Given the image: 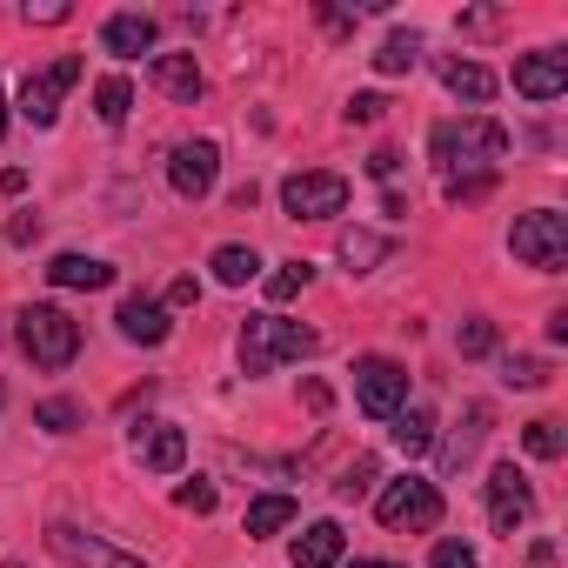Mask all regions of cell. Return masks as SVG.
<instances>
[{
	"instance_id": "obj_13",
	"label": "cell",
	"mask_w": 568,
	"mask_h": 568,
	"mask_svg": "<svg viewBox=\"0 0 568 568\" xmlns=\"http://www.w3.org/2000/svg\"><path fill=\"white\" fill-rule=\"evenodd\" d=\"M114 328H121V342H141V348H161L168 342V308L154 302V295H128L121 302V315H114Z\"/></svg>"
},
{
	"instance_id": "obj_34",
	"label": "cell",
	"mask_w": 568,
	"mask_h": 568,
	"mask_svg": "<svg viewBox=\"0 0 568 568\" xmlns=\"http://www.w3.org/2000/svg\"><path fill=\"white\" fill-rule=\"evenodd\" d=\"M368 481H375V462L362 455V462H355V468H348V475H342L335 488H342V501H355V495H368Z\"/></svg>"
},
{
	"instance_id": "obj_8",
	"label": "cell",
	"mask_w": 568,
	"mask_h": 568,
	"mask_svg": "<svg viewBox=\"0 0 568 568\" xmlns=\"http://www.w3.org/2000/svg\"><path fill=\"white\" fill-rule=\"evenodd\" d=\"M48 548H54L61 561H74V568H148L141 555H128V548L88 535L81 521H48Z\"/></svg>"
},
{
	"instance_id": "obj_33",
	"label": "cell",
	"mask_w": 568,
	"mask_h": 568,
	"mask_svg": "<svg viewBox=\"0 0 568 568\" xmlns=\"http://www.w3.org/2000/svg\"><path fill=\"white\" fill-rule=\"evenodd\" d=\"M442 187H448V201H481L495 187V174H448Z\"/></svg>"
},
{
	"instance_id": "obj_42",
	"label": "cell",
	"mask_w": 568,
	"mask_h": 568,
	"mask_svg": "<svg viewBox=\"0 0 568 568\" xmlns=\"http://www.w3.org/2000/svg\"><path fill=\"white\" fill-rule=\"evenodd\" d=\"M0 134H8V101H0Z\"/></svg>"
},
{
	"instance_id": "obj_20",
	"label": "cell",
	"mask_w": 568,
	"mask_h": 568,
	"mask_svg": "<svg viewBox=\"0 0 568 568\" xmlns=\"http://www.w3.org/2000/svg\"><path fill=\"white\" fill-rule=\"evenodd\" d=\"M335 254H342V267H348V274H375V267L388 261V234H368V227H348Z\"/></svg>"
},
{
	"instance_id": "obj_21",
	"label": "cell",
	"mask_w": 568,
	"mask_h": 568,
	"mask_svg": "<svg viewBox=\"0 0 568 568\" xmlns=\"http://www.w3.org/2000/svg\"><path fill=\"white\" fill-rule=\"evenodd\" d=\"M302 508H295V495H261V501H247V535L254 541H267V535H281Z\"/></svg>"
},
{
	"instance_id": "obj_31",
	"label": "cell",
	"mask_w": 568,
	"mask_h": 568,
	"mask_svg": "<svg viewBox=\"0 0 568 568\" xmlns=\"http://www.w3.org/2000/svg\"><path fill=\"white\" fill-rule=\"evenodd\" d=\"M428 568H481V561H475V548H468L462 535H442L435 555H428Z\"/></svg>"
},
{
	"instance_id": "obj_19",
	"label": "cell",
	"mask_w": 568,
	"mask_h": 568,
	"mask_svg": "<svg viewBox=\"0 0 568 568\" xmlns=\"http://www.w3.org/2000/svg\"><path fill=\"white\" fill-rule=\"evenodd\" d=\"M442 81H448V94H455V101H468V108L495 101V74H488L481 61H448V68H442Z\"/></svg>"
},
{
	"instance_id": "obj_24",
	"label": "cell",
	"mask_w": 568,
	"mask_h": 568,
	"mask_svg": "<svg viewBox=\"0 0 568 568\" xmlns=\"http://www.w3.org/2000/svg\"><path fill=\"white\" fill-rule=\"evenodd\" d=\"M128 108H134V88H128V74H108V81H94V114H101L108 128H121V121H128Z\"/></svg>"
},
{
	"instance_id": "obj_6",
	"label": "cell",
	"mask_w": 568,
	"mask_h": 568,
	"mask_svg": "<svg viewBox=\"0 0 568 568\" xmlns=\"http://www.w3.org/2000/svg\"><path fill=\"white\" fill-rule=\"evenodd\" d=\"M74 81H81V61H74V54H61L54 68L28 74V88H21V101H14L21 121H28V128H54V121H61V101H68Z\"/></svg>"
},
{
	"instance_id": "obj_43",
	"label": "cell",
	"mask_w": 568,
	"mask_h": 568,
	"mask_svg": "<svg viewBox=\"0 0 568 568\" xmlns=\"http://www.w3.org/2000/svg\"><path fill=\"white\" fill-rule=\"evenodd\" d=\"M348 568H375V561H348Z\"/></svg>"
},
{
	"instance_id": "obj_1",
	"label": "cell",
	"mask_w": 568,
	"mask_h": 568,
	"mask_svg": "<svg viewBox=\"0 0 568 568\" xmlns=\"http://www.w3.org/2000/svg\"><path fill=\"white\" fill-rule=\"evenodd\" d=\"M428 154H435V168H442V174H462V168L495 174V161L508 154V128H501V121H488V114L442 121V128L428 134Z\"/></svg>"
},
{
	"instance_id": "obj_35",
	"label": "cell",
	"mask_w": 568,
	"mask_h": 568,
	"mask_svg": "<svg viewBox=\"0 0 568 568\" xmlns=\"http://www.w3.org/2000/svg\"><path fill=\"white\" fill-rule=\"evenodd\" d=\"M21 14H28V28H61V21L74 14V8H68V0H48V8H34V0H28Z\"/></svg>"
},
{
	"instance_id": "obj_18",
	"label": "cell",
	"mask_w": 568,
	"mask_h": 568,
	"mask_svg": "<svg viewBox=\"0 0 568 568\" xmlns=\"http://www.w3.org/2000/svg\"><path fill=\"white\" fill-rule=\"evenodd\" d=\"M48 281H54V288H108V281H114V267L108 261H94V254H54L48 261Z\"/></svg>"
},
{
	"instance_id": "obj_12",
	"label": "cell",
	"mask_w": 568,
	"mask_h": 568,
	"mask_svg": "<svg viewBox=\"0 0 568 568\" xmlns=\"http://www.w3.org/2000/svg\"><path fill=\"white\" fill-rule=\"evenodd\" d=\"M561 88H568V54L561 48H541V54L515 61V94L521 101H555Z\"/></svg>"
},
{
	"instance_id": "obj_41",
	"label": "cell",
	"mask_w": 568,
	"mask_h": 568,
	"mask_svg": "<svg viewBox=\"0 0 568 568\" xmlns=\"http://www.w3.org/2000/svg\"><path fill=\"white\" fill-rule=\"evenodd\" d=\"M462 28H468V34H488V28H495V14H488V8H475V14H462Z\"/></svg>"
},
{
	"instance_id": "obj_5",
	"label": "cell",
	"mask_w": 568,
	"mask_h": 568,
	"mask_svg": "<svg viewBox=\"0 0 568 568\" xmlns=\"http://www.w3.org/2000/svg\"><path fill=\"white\" fill-rule=\"evenodd\" d=\"M375 515H382V528H395V535H402V528H408V535H428V528L442 521V488L422 481V475H402V481L382 488Z\"/></svg>"
},
{
	"instance_id": "obj_3",
	"label": "cell",
	"mask_w": 568,
	"mask_h": 568,
	"mask_svg": "<svg viewBox=\"0 0 568 568\" xmlns=\"http://www.w3.org/2000/svg\"><path fill=\"white\" fill-rule=\"evenodd\" d=\"M21 355L34 362V368H68L74 355H81V322L68 315V308H54V302H34V308H21Z\"/></svg>"
},
{
	"instance_id": "obj_23",
	"label": "cell",
	"mask_w": 568,
	"mask_h": 568,
	"mask_svg": "<svg viewBox=\"0 0 568 568\" xmlns=\"http://www.w3.org/2000/svg\"><path fill=\"white\" fill-rule=\"evenodd\" d=\"M254 274H261V254L254 247H241V241L214 247V281H221V288H247Z\"/></svg>"
},
{
	"instance_id": "obj_7",
	"label": "cell",
	"mask_w": 568,
	"mask_h": 568,
	"mask_svg": "<svg viewBox=\"0 0 568 568\" xmlns=\"http://www.w3.org/2000/svg\"><path fill=\"white\" fill-rule=\"evenodd\" d=\"M355 402H362L375 422H388L395 408H408V368L388 362V355H362V362H355Z\"/></svg>"
},
{
	"instance_id": "obj_38",
	"label": "cell",
	"mask_w": 568,
	"mask_h": 568,
	"mask_svg": "<svg viewBox=\"0 0 568 568\" xmlns=\"http://www.w3.org/2000/svg\"><path fill=\"white\" fill-rule=\"evenodd\" d=\"M194 302H201V281H194V274H181L174 288H168V302H161V308H194Z\"/></svg>"
},
{
	"instance_id": "obj_39",
	"label": "cell",
	"mask_w": 568,
	"mask_h": 568,
	"mask_svg": "<svg viewBox=\"0 0 568 568\" xmlns=\"http://www.w3.org/2000/svg\"><path fill=\"white\" fill-rule=\"evenodd\" d=\"M395 168H402V154H395V148H375V154H368V174H375V181H388Z\"/></svg>"
},
{
	"instance_id": "obj_11",
	"label": "cell",
	"mask_w": 568,
	"mask_h": 568,
	"mask_svg": "<svg viewBox=\"0 0 568 568\" xmlns=\"http://www.w3.org/2000/svg\"><path fill=\"white\" fill-rule=\"evenodd\" d=\"M214 174H221V148H214V141H181V148L168 154V187H174L181 201H201V194L214 187Z\"/></svg>"
},
{
	"instance_id": "obj_25",
	"label": "cell",
	"mask_w": 568,
	"mask_h": 568,
	"mask_svg": "<svg viewBox=\"0 0 568 568\" xmlns=\"http://www.w3.org/2000/svg\"><path fill=\"white\" fill-rule=\"evenodd\" d=\"M415 61H422V34H415V28H408V34H388L382 54H375L382 74H415Z\"/></svg>"
},
{
	"instance_id": "obj_30",
	"label": "cell",
	"mask_w": 568,
	"mask_h": 568,
	"mask_svg": "<svg viewBox=\"0 0 568 568\" xmlns=\"http://www.w3.org/2000/svg\"><path fill=\"white\" fill-rule=\"evenodd\" d=\"M34 422H41L48 435H74V428H81V408L54 395V402H41V408H34Z\"/></svg>"
},
{
	"instance_id": "obj_14",
	"label": "cell",
	"mask_w": 568,
	"mask_h": 568,
	"mask_svg": "<svg viewBox=\"0 0 568 568\" xmlns=\"http://www.w3.org/2000/svg\"><path fill=\"white\" fill-rule=\"evenodd\" d=\"M134 448H141V462L154 475H181V462H187V435L174 422H141L134 428Z\"/></svg>"
},
{
	"instance_id": "obj_29",
	"label": "cell",
	"mask_w": 568,
	"mask_h": 568,
	"mask_svg": "<svg viewBox=\"0 0 568 568\" xmlns=\"http://www.w3.org/2000/svg\"><path fill=\"white\" fill-rule=\"evenodd\" d=\"M455 348L475 362V355H495V322H481V315H468L462 328H455Z\"/></svg>"
},
{
	"instance_id": "obj_10",
	"label": "cell",
	"mask_w": 568,
	"mask_h": 568,
	"mask_svg": "<svg viewBox=\"0 0 568 568\" xmlns=\"http://www.w3.org/2000/svg\"><path fill=\"white\" fill-rule=\"evenodd\" d=\"M488 515H495V535H515L528 515H535V488L515 462H495L488 468Z\"/></svg>"
},
{
	"instance_id": "obj_15",
	"label": "cell",
	"mask_w": 568,
	"mask_h": 568,
	"mask_svg": "<svg viewBox=\"0 0 568 568\" xmlns=\"http://www.w3.org/2000/svg\"><path fill=\"white\" fill-rule=\"evenodd\" d=\"M148 81H154L168 101H181V108L201 101V68H194V54H154V61H148Z\"/></svg>"
},
{
	"instance_id": "obj_32",
	"label": "cell",
	"mask_w": 568,
	"mask_h": 568,
	"mask_svg": "<svg viewBox=\"0 0 568 568\" xmlns=\"http://www.w3.org/2000/svg\"><path fill=\"white\" fill-rule=\"evenodd\" d=\"M174 501H181L187 515H214V501H221V495H214V481H201V475H194V481H181V488H174Z\"/></svg>"
},
{
	"instance_id": "obj_27",
	"label": "cell",
	"mask_w": 568,
	"mask_h": 568,
	"mask_svg": "<svg viewBox=\"0 0 568 568\" xmlns=\"http://www.w3.org/2000/svg\"><path fill=\"white\" fill-rule=\"evenodd\" d=\"M501 382L508 388H541L548 382V362L541 355H501Z\"/></svg>"
},
{
	"instance_id": "obj_45",
	"label": "cell",
	"mask_w": 568,
	"mask_h": 568,
	"mask_svg": "<svg viewBox=\"0 0 568 568\" xmlns=\"http://www.w3.org/2000/svg\"><path fill=\"white\" fill-rule=\"evenodd\" d=\"M0 402H8V388H0Z\"/></svg>"
},
{
	"instance_id": "obj_44",
	"label": "cell",
	"mask_w": 568,
	"mask_h": 568,
	"mask_svg": "<svg viewBox=\"0 0 568 568\" xmlns=\"http://www.w3.org/2000/svg\"><path fill=\"white\" fill-rule=\"evenodd\" d=\"M375 568H395V561H375Z\"/></svg>"
},
{
	"instance_id": "obj_9",
	"label": "cell",
	"mask_w": 568,
	"mask_h": 568,
	"mask_svg": "<svg viewBox=\"0 0 568 568\" xmlns=\"http://www.w3.org/2000/svg\"><path fill=\"white\" fill-rule=\"evenodd\" d=\"M281 207L295 221H335L348 207V181L342 174H288L281 181Z\"/></svg>"
},
{
	"instance_id": "obj_22",
	"label": "cell",
	"mask_w": 568,
	"mask_h": 568,
	"mask_svg": "<svg viewBox=\"0 0 568 568\" xmlns=\"http://www.w3.org/2000/svg\"><path fill=\"white\" fill-rule=\"evenodd\" d=\"M388 422H395V448L402 455H428L435 448V415L428 408H395Z\"/></svg>"
},
{
	"instance_id": "obj_17",
	"label": "cell",
	"mask_w": 568,
	"mask_h": 568,
	"mask_svg": "<svg viewBox=\"0 0 568 568\" xmlns=\"http://www.w3.org/2000/svg\"><path fill=\"white\" fill-rule=\"evenodd\" d=\"M101 48H108V54H121V61H141V54L154 48V21H148V14H108Z\"/></svg>"
},
{
	"instance_id": "obj_36",
	"label": "cell",
	"mask_w": 568,
	"mask_h": 568,
	"mask_svg": "<svg viewBox=\"0 0 568 568\" xmlns=\"http://www.w3.org/2000/svg\"><path fill=\"white\" fill-rule=\"evenodd\" d=\"M382 114H388V101H382V94H355V101H348V121H362V128H368V121H382Z\"/></svg>"
},
{
	"instance_id": "obj_16",
	"label": "cell",
	"mask_w": 568,
	"mask_h": 568,
	"mask_svg": "<svg viewBox=\"0 0 568 568\" xmlns=\"http://www.w3.org/2000/svg\"><path fill=\"white\" fill-rule=\"evenodd\" d=\"M342 555H348L342 521H308V528L295 535V568H335Z\"/></svg>"
},
{
	"instance_id": "obj_40",
	"label": "cell",
	"mask_w": 568,
	"mask_h": 568,
	"mask_svg": "<svg viewBox=\"0 0 568 568\" xmlns=\"http://www.w3.org/2000/svg\"><path fill=\"white\" fill-rule=\"evenodd\" d=\"M302 402H308V408L322 415V408H328V382H302Z\"/></svg>"
},
{
	"instance_id": "obj_37",
	"label": "cell",
	"mask_w": 568,
	"mask_h": 568,
	"mask_svg": "<svg viewBox=\"0 0 568 568\" xmlns=\"http://www.w3.org/2000/svg\"><path fill=\"white\" fill-rule=\"evenodd\" d=\"M8 241H14V247H34V241H41V214H14V221H8Z\"/></svg>"
},
{
	"instance_id": "obj_2",
	"label": "cell",
	"mask_w": 568,
	"mask_h": 568,
	"mask_svg": "<svg viewBox=\"0 0 568 568\" xmlns=\"http://www.w3.org/2000/svg\"><path fill=\"white\" fill-rule=\"evenodd\" d=\"M315 348H322V335L302 328V322H281V315H247L241 322V368L247 375H267L274 362H308Z\"/></svg>"
},
{
	"instance_id": "obj_4",
	"label": "cell",
	"mask_w": 568,
	"mask_h": 568,
	"mask_svg": "<svg viewBox=\"0 0 568 568\" xmlns=\"http://www.w3.org/2000/svg\"><path fill=\"white\" fill-rule=\"evenodd\" d=\"M508 247H515L521 267H535V274H561V267H568V214H555V207L521 214L515 234H508Z\"/></svg>"
},
{
	"instance_id": "obj_26",
	"label": "cell",
	"mask_w": 568,
	"mask_h": 568,
	"mask_svg": "<svg viewBox=\"0 0 568 568\" xmlns=\"http://www.w3.org/2000/svg\"><path fill=\"white\" fill-rule=\"evenodd\" d=\"M308 281H315V267H308V261H281V267L267 274V302H274V308H281V302H295Z\"/></svg>"
},
{
	"instance_id": "obj_28",
	"label": "cell",
	"mask_w": 568,
	"mask_h": 568,
	"mask_svg": "<svg viewBox=\"0 0 568 568\" xmlns=\"http://www.w3.org/2000/svg\"><path fill=\"white\" fill-rule=\"evenodd\" d=\"M521 448H528L535 462H555V455H561V422H548V415L528 422V428H521Z\"/></svg>"
}]
</instances>
